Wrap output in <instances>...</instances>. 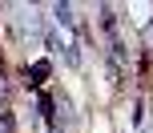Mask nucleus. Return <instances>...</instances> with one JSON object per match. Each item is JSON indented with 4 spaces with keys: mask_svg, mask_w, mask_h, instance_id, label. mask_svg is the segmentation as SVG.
<instances>
[{
    "mask_svg": "<svg viewBox=\"0 0 153 133\" xmlns=\"http://www.w3.org/2000/svg\"><path fill=\"white\" fill-rule=\"evenodd\" d=\"M16 20H20V32H24V40H45L48 36V28H45V16L36 12V8H16Z\"/></svg>",
    "mask_w": 153,
    "mask_h": 133,
    "instance_id": "nucleus-1",
    "label": "nucleus"
},
{
    "mask_svg": "<svg viewBox=\"0 0 153 133\" xmlns=\"http://www.w3.org/2000/svg\"><path fill=\"white\" fill-rule=\"evenodd\" d=\"M48 73H53V65H48V61H36V65H28V73H24V77H28L32 89H40V85L48 81Z\"/></svg>",
    "mask_w": 153,
    "mask_h": 133,
    "instance_id": "nucleus-2",
    "label": "nucleus"
},
{
    "mask_svg": "<svg viewBox=\"0 0 153 133\" xmlns=\"http://www.w3.org/2000/svg\"><path fill=\"white\" fill-rule=\"evenodd\" d=\"M0 133H12V117H8V113L0 117Z\"/></svg>",
    "mask_w": 153,
    "mask_h": 133,
    "instance_id": "nucleus-3",
    "label": "nucleus"
}]
</instances>
